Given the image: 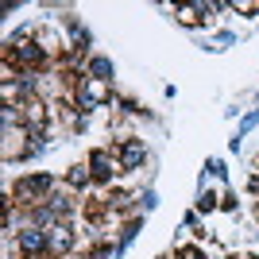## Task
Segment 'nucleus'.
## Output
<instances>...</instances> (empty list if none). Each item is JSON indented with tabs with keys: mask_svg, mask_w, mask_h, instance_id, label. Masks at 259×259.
<instances>
[{
	"mask_svg": "<svg viewBox=\"0 0 259 259\" xmlns=\"http://www.w3.org/2000/svg\"><path fill=\"white\" fill-rule=\"evenodd\" d=\"M221 209H228V213H236V197H232V194H225V197H221Z\"/></svg>",
	"mask_w": 259,
	"mask_h": 259,
	"instance_id": "17",
	"label": "nucleus"
},
{
	"mask_svg": "<svg viewBox=\"0 0 259 259\" xmlns=\"http://www.w3.org/2000/svg\"><path fill=\"white\" fill-rule=\"evenodd\" d=\"M16 248L20 255H51V236H47V228H35V225H23L16 232Z\"/></svg>",
	"mask_w": 259,
	"mask_h": 259,
	"instance_id": "2",
	"label": "nucleus"
},
{
	"mask_svg": "<svg viewBox=\"0 0 259 259\" xmlns=\"http://www.w3.org/2000/svg\"><path fill=\"white\" fill-rule=\"evenodd\" d=\"M248 190H251V194H259V178H251V182H248Z\"/></svg>",
	"mask_w": 259,
	"mask_h": 259,
	"instance_id": "18",
	"label": "nucleus"
},
{
	"mask_svg": "<svg viewBox=\"0 0 259 259\" xmlns=\"http://www.w3.org/2000/svg\"><path fill=\"white\" fill-rule=\"evenodd\" d=\"M47 236H51V255H58V259H66V251L77 244V236H74V228L66 225V221H58V225H51L47 228Z\"/></svg>",
	"mask_w": 259,
	"mask_h": 259,
	"instance_id": "6",
	"label": "nucleus"
},
{
	"mask_svg": "<svg viewBox=\"0 0 259 259\" xmlns=\"http://www.w3.org/2000/svg\"><path fill=\"white\" fill-rule=\"evenodd\" d=\"M232 12H244V16H259V0H232Z\"/></svg>",
	"mask_w": 259,
	"mask_h": 259,
	"instance_id": "13",
	"label": "nucleus"
},
{
	"mask_svg": "<svg viewBox=\"0 0 259 259\" xmlns=\"http://www.w3.org/2000/svg\"><path fill=\"white\" fill-rule=\"evenodd\" d=\"M217 205H221V197L209 194V190H201V197H197V209H201V213H213Z\"/></svg>",
	"mask_w": 259,
	"mask_h": 259,
	"instance_id": "12",
	"label": "nucleus"
},
{
	"mask_svg": "<svg viewBox=\"0 0 259 259\" xmlns=\"http://www.w3.org/2000/svg\"><path fill=\"white\" fill-rule=\"evenodd\" d=\"M43 209L51 213V221H54V225H58V221H66V217L74 213V197H70V194H51Z\"/></svg>",
	"mask_w": 259,
	"mask_h": 259,
	"instance_id": "8",
	"label": "nucleus"
},
{
	"mask_svg": "<svg viewBox=\"0 0 259 259\" xmlns=\"http://www.w3.org/2000/svg\"><path fill=\"white\" fill-rule=\"evenodd\" d=\"M51 194H54V174H27V178H20L12 186L8 197L23 209H39V205H47Z\"/></svg>",
	"mask_w": 259,
	"mask_h": 259,
	"instance_id": "1",
	"label": "nucleus"
},
{
	"mask_svg": "<svg viewBox=\"0 0 259 259\" xmlns=\"http://www.w3.org/2000/svg\"><path fill=\"white\" fill-rule=\"evenodd\" d=\"M178 259H205V255H201V248L186 244V248H178Z\"/></svg>",
	"mask_w": 259,
	"mask_h": 259,
	"instance_id": "15",
	"label": "nucleus"
},
{
	"mask_svg": "<svg viewBox=\"0 0 259 259\" xmlns=\"http://www.w3.org/2000/svg\"><path fill=\"white\" fill-rule=\"evenodd\" d=\"M27 259H51V255H27Z\"/></svg>",
	"mask_w": 259,
	"mask_h": 259,
	"instance_id": "19",
	"label": "nucleus"
},
{
	"mask_svg": "<svg viewBox=\"0 0 259 259\" xmlns=\"http://www.w3.org/2000/svg\"><path fill=\"white\" fill-rule=\"evenodd\" d=\"M155 205H159V194H155V190H147V194H140V209H147V213H151Z\"/></svg>",
	"mask_w": 259,
	"mask_h": 259,
	"instance_id": "14",
	"label": "nucleus"
},
{
	"mask_svg": "<svg viewBox=\"0 0 259 259\" xmlns=\"http://www.w3.org/2000/svg\"><path fill=\"white\" fill-rule=\"evenodd\" d=\"M66 182H70V190H85V186L93 182V170H89V162H77V166H70Z\"/></svg>",
	"mask_w": 259,
	"mask_h": 259,
	"instance_id": "9",
	"label": "nucleus"
},
{
	"mask_svg": "<svg viewBox=\"0 0 259 259\" xmlns=\"http://www.w3.org/2000/svg\"><path fill=\"white\" fill-rule=\"evenodd\" d=\"M255 124H259V108H251L248 116L240 120V128H236V136H232V140H236V143H244V136H248V132L255 128Z\"/></svg>",
	"mask_w": 259,
	"mask_h": 259,
	"instance_id": "11",
	"label": "nucleus"
},
{
	"mask_svg": "<svg viewBox=\"0 0 259 259\" xmlns=\"http://www.w3.org/2000/svg\"><path fill=\"white\" fill-rule=\"evenodd\" d=\"M159 259H170V255H159Z\"/></svg>",
	"mask_w": 259,
	"mask_h": 259,
	"instance_id": "20",
	"label": "nucleus"
},
{
	"mask_svg": "<svg viewBox=\"0 0 259 259\" xmlns=\"http://www.w3.org/2000/svg\"><path fill=\"white\" fill-rule=\"evenodd\" d=\"M116 159H120V170H140L147 162V143L143 140H124L116 147Z\"/></svg>",
	"mask_w": 259,
	"mask_h": 259,
	"instance_id": "5",
	"label": "nucleus"
},
{
	"mask_svg": "<svg viewBox=\"0 0 259 259\" xmlns=\"http://www.w3.org/2000/svg\"><path fill=\"white\" fill-rule=\"evenodd\" d=\"M77 105L85 108V116H89V108L108 105V81H93V77H81V81H77Z\"/></svg>",
	"mask_w": 259,
	"mask_h": 259,
	"instance_id": "4",
	"label": "nucleus"
},
{
	"mask_svg": "<svg viewBox=\"0 0 259 259\" xmlns=\"http://www.w3.org/2000/svg\"><path fill=\"white\" fill-rule=\"evenodd\" d=\"M89 170H93V182H112L120 174V159L108 147H97V151H89Z\"/></svg>",
	"mask_w": 259,
	"mask_h": 259,
	"instance_id": "3",
	"label": "nucleus"
},
{
	"mask_svg": "<svg viewBox=\"0 0 259 259\" xmlns=\"http://www.w3.org/2000/svg\"><path fill=\"white\" fill-rule=\"evenodd\" d=\"M112 74H116V66H112V58H105V54H93L85 62V77H93V81H112Z\"/></svg>",
	"mask_w": 259,
	"mask_h": 259,
	"instance_id": "7",
	"label": "nucleus"
},
{
	"mask_svg": "<svg viewBox=\"0 0 259 259\" xmlns=\"http://www.w3.org/2000/svg\"><path fill=\"white\" fill-rule=\"evenodd\" d=\"M120 108H124V112H132V116H140V112H143L140 101H132V97H120Z\"/></svg>",
	"mask_w": 259,
	"mask_h": 259,
	"instance_id": "16",
	"label": "nucleus"
},
{
	"mask_svg": "<svg viewBox=\"0 0 259 259\" xmlns=\"http://www.w3.org/2000/svg\"><path fill=\"white\" fill-rule=\"evenodd\" d=\"M178 20H182L186 27H197V23H201V8H197V4H182V8H178Z\"/></svg>",
	"mask_w": 259,
	"mask_h": 259,
	"instance_id": "10",
	"label": "nucleus"
},
{
	"mask_svg": "<svg viewBox=\"0 0 259 259\" xmlns=\"http://www.w3.org/2000/svg\"><path fill=\"white\" fill-rule=\"evenodd\" d=\"M255 97H259V93H255Z\"/></svg>",
	"mask_w": 259,
	"mask_h": 259,
	"instance_id": "21",
	"label": "nucleus"
}]
</instances>
